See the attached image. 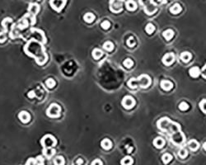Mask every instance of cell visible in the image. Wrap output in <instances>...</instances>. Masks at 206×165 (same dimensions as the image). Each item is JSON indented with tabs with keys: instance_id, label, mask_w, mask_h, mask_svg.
I'll list each match as a JSON object with an SVG mask.
<instances>
[{
	"instance_id": "obj_1",
	"label": "cell",
	"mask_w": 206,
	"mask_h": 165,
	"mask_svg": "<svg viewBox=\"0 0 206 165\" xmlns=\"http://www.w3.org/2000/svg\"><path fill=\"white\" fill-rule=\"evenodd\" d=\"M24 51L27 55L34 58L36 63L40 65L44 64L48 60V55L46 53L43 44L36 40L28 41L24 47Z\"/></svg>"
},
{
	"instance_id": "obj_2",
	"label": "cell",
	"mask_w": 206,
	"mask_h": 165,
	"mask_svg": "<svg viewBox=\"0 0 206 165\" xmlns=\"http://www.w3.org/2000/svg\"><path fill=\"white\" fill-rule=\"evenodd\" d=\"M128 86L130 88H137L138 87H140L142 88H147L149 87L151 84V78L149 75L147 74H142L137 78H130L128 81Z\"/></svg>"
},
{
	"instance_id": "obj_3",
	"label": "cell",
	"mask_w": 206,
	"mask_h": 165,
	"mask_svg": "<svg viewBox=\"0 0 206 165\" xmlns=\"http://www.w3.org/2000/svg\"><path fill=\"white\" fill-rule=\"evenodd\" d=\"M158 126L162 131H167L170 133H175L180 130V126L177 123L172 122L167 117L161 119L158 122Z\"/></svg>"
},
{
	"instance_id": "obj_4",
	"label": "cell",
	"mask_w": 206,
	"mask_h": 165,
	"mask_svg": "<svg viewBox=\"0 0 206 165\" xmlns=\"http://www.w3.org/2000/svg\"><path fill=\"white\" fill-rule=\"evenodd\" d=\"M139 3H140L141 5L143 6L144 12L148 15H152L157 11L156 7L151 0H139Z\"/></svg>"
},
{
	"instance_id": "obj_5",
	"label": "cell",
	"mask_w": 206,
	"mask_h": 165,
	"mask_svg": "<svg viewBox=\"0 0 206 165\" xmlns=\"http://www.w3.org/2000/svg\"><path fill=\"white\" fill-rule=\"evenodd\" d=\"M60 112H61V108H60V107H59L58 104H56V103H53V104H51L46 111L47 116H50V117H51V118L59 117V116H60Z\"/></svg>"
},
{
	"instance_id": "obj_6",
	"label": "cell",
	"mask_w": 206,
	"mask_h": 165,
	"mask_svg": "<svg viewBox=\"0 0 206 165\" xmlns=\"http://www.w3.org/2000/svg\"><path fill=\"white\" fill-rule=\"evenodd\" d=\"M41 143L44 148H53L56 144V139L51 134H47L41 139Z\"/></svg>"
},
{
	"instance_id": "obj_7",
	"label": "cell",
	"mask_w": 206,
	"mask_h": 165,
	"mask_svg": "<svg viewBox=\"0 0 206 165\" xmlns=\"http://www.w3.org/2000/svg\"><path fill=\"white\" fill-rule=\"evenodd\" d=\"M31 34L33 36V39L32 40H36V41L41 42L42 44L46 43V38L44 35L43 31H41V30H38V29H35V28H31Z\"/></svg>"
},
{
	"instance_id": "obj_8",
	"label": "cell",
	"mask_w": 206,
	"mask_h": 165,
	"mask_svg": "<svg viewBox=\"0 0 206 165\" xmlns=\"http://www.w3.org/2000/svg\"><path fill=\"white\" fill-rule=\"evenodd\" d=\"M171 142L176 145H180V144H183V142L185 141V135L183 134L182 132L177 131L175 133L171 134Z\"/></svg>"
},
{
	"instance_id": "obj_9",
	"label": "cell",
	"mask_w": 206,
	"mask_h": 165,
	"mask_svg": "<svg viewBox=\"0 0 206 165\" xmlns=\"http://www.w3.org/2000/svg\"><path fill=\"white\" fill-rule=\"evenodd\" d=\"M124 0H114L111 2L110 4V9L111 12L118 13L122 10V5H123Z\"/></svg>"
},
{
	"instance_id": "obj_10",
	"label": "cell",
	"mask_w": 206,
	"mask_h": 165,
	"mask_svg": "<svg viewBox=\"0 0 206 165\" xmlns=\"http://www.w3.org/2000/svg\"><path fill=\"white\" fill-rule=\"evenodd\" d=\"M50 3L53 9L57 12H60L66 4V0H50Z\"/></svg>"
},
{
	"instance_id": "obj_11",
	"label": "cell",
	"mask_w": 206,
	"mask_h": 165,
	"mask_svg": "<svg viewBox=\"0 0 206 165\" xmlns=\"http://www.w3.org/2000/svg\"><path fill=\"white\" fill-rule=\"evenodd\" d=\"M121 104L125 109H131L135 105V100L131 96H125L122 99Z\"/></svg>"
},
{
	"instance_id": "obj_12",
	"label": "cell",
	"mask_w": 206,
	"mask_h": 165,
	"mask_svg": "<svg viewBox=\"0 0 206 165\" xmlns=\"http://www.w3.org/2000/svg\"><path fill=\"white\" fill-rule=\"evenodd\" d=\"M174 61H175V55L173 53H167L162 58V63L167 66L171 65Z\"/></svg>"
},
{
	"instance_id": "obj_13",
	"label": "cell",
	"mask_w": 206,
	"mask_h": 165,
	"mask_svg": "<svg viewBox=\"0 0 206 165\" xmlns=\"http://www.w3.org/2000/svg\"><path fill=\"white\" fill-rule=\"evenodd\" d=\"M18 118H19V120L22 123H28L30 121L31 116H30V114L28 113L27 112L22 111V112H21L20 113L18 114Z\"/></svg>"
},
{
	"instance_id": "obj_14",
	"label": "cell",
	"mask_w": 206,
	"mask_h": 165,
	"mask_svg": "<svg viewBox=\"0 0 206 165\" xmlns=\"http://www.w3.org/2000/svg\"><path fill=\"white\" fill-rule=\"evenodd\" d=\"M39 11H40V7H39L38 4H36V3H31L29 5V8H28L29 14L35 17L38 13Z\"/></svg>"
},
{
	"instance_id": "obj_15",
	"label": "cell",
	"mask_w": 206,
	"mask_h": 165,
	"mask_svg": "<svg viewBox=\"0 0 206 165\" xmlns=\"http://www.w3.org/2000/svg\"><path fill=\"white\" fill-rule=\"evenodd\" d=\"M161 88H162L164 91H169L173 88V83L169 81V80H162L160 82Z\"/></svg>"
},
{
	"instance_id": "obj_16",
	"label": "cell",
	"mask_w": 206,
	"mask_h": 165,
	"mask_svg": "<svg viewBox=\"0 0 206 165\" xmlns=\"http://www.w3.org/2000/svg\"><path fill=\"white\" fill-rule=\"evenodd\" d=\"M55 154V150L54 148H44L43 149V155H45L47 159H50Z\"/></svg>"
},
{
	"instance_id": "obj_17",
	"label": "cell",
	"mask_w": 206,
	"mask_h": 165,
	"mask_svg": "<svg viewBox=\"0 0 206 165\" xmlns=\"http://www.w3.org/2000/svg\"><path fill=\"white\" fill-rule=\"evenodd\" d=\"M188 147L191 151H196L200 147V144L196 141V139H191L188 142Z\"/></svg>"
},
{
	"instance_id": "obj_18",
	"label": "cell",
	"mask_w": 206,
	"mask_h": 165,
	"mask_svg": "<svg viewBox=\"0 0 206 165\" xmlns=\"http://www.w3.org/2000/svg\"><path fill=\"white\" fill-rule=\"evenodd\" d=\"M165 140L162 137H157L156 139L153 140V145L156 148L158 149H161L164 146Z\"/></svg>"
},
{
	"instance_id": "obj_19",
	"label": "cell",
	"mask_w": 206,
	"mask_h": 165,
	"mask_svg": "<svg viewBox=\"0 0 206 165\" xmlns=\"http://www.w3.org/2000/svg\"><path fill=\"white\" fill-rule=\"evenodd\" d=\"M191 58H192V55H191V54L190 52L184 51L180 54V60L183 62H185V63H187V62L190 61L191 60Z\"/></svg>"
},
{
	"instance_id": "obj_20",
	"label": "cell",
	"mask_w": 206,
	"mask_h": 165,
	"mask_svg": "<svg viewBox=\"0 0 206 165\" xmlns=\"http://www.w3.org/2000/svg\"><path fill=\"white\" fill-rule=\"evenodd\" d=\"M101 145L105 150H109L112 147V143L109 139H104L101 142Z\"/></svg>"
},
{
	"instance_id": "obj_21",
	"label": "cell",
	"mask_w": 206,
	"mask_h": 165,
	"mask_svg": "<svg viewBox=\"0 0 206 165\" xmlns=\"http://www.w3.org/2000/svg\"><path fill=\"white\" fill-rule=\"evenodd\" d=\"M189 73H190L191 77L197 78L199 77V75L200 74V70L199 68L195 66V67L191 68V69L189 70Z\"/></svg>"
},
{
	"instance_id": "obj_22",
	"label": "cell",
	"mask_w": 206,
	"mask_h": 165,
	"mask_svg": "<svg viewBox=\"0 0 206 165\" xmlns=\"http://www.w3.org/2000/svg\"><path fill=\"white\" fill-rule=\"evenodd\" d=\"M125 6H126V8L129 11H134L137 8V4L133 0H128L125 3Z\"/></svg>"
},
{
	"instance_id": "obj_23",
	"label": "cell",
	"mask_w": 206,
	"mask_h": 165,
	"mask_svg": "<svg viewBox=\"0 0 206 165\" xmlns=\"http://www.w3.org/2000/svg\"><path fill=\"white\" fill-rule=\"evenodd\" d=\"M162 35H163V37L167 41H170V40L172 39V37L174 36V31H172V30H171V29H168L167 31H163Z\"/></svg>"
},
{
	"instance_id": "obj_24",
	"label": "cell",
	"mask_w": 206,
	"mask_h": 165,
	"mask_svg": "<svg viewBox=\"0 0 206 165\" xmlns=\"http://www.w3.org/2000/svg\"><path fill=\"white\" fill-rule=\"evenodd\" d=\"M181 11V7L179 3H175L170 8V12L172 14H178Z\"/></svg>"
},
{
	"instance_id": "obj_25",
	"label": "cell",
	"mask_w": 206,
	"mask_h": 165,
	"mask_svg": "<svg viewBox=\"0 0 206 165\" xmlns=\"http://www.w3.org/2000/svg\"><path fill=\"white\" fill-rule=\"evenodd\" d=\"M83 19H84V21H85L86 22L91 23V22H93L94 19H95V16L93 15V13H91V12H88V13H86V14L84 15Z\"/></svg>"
},
{
	"instance_id": "obj_26",
	"label": "cell",
	"mask_w": 206,
	"mask_h": 165,
	"mask_svg": "<svg viewBox=\"0 0 206 165\" xmlns=\"http://www.w3.org/2000/svg\"><path fill=\"white\" fill-rule=\"evenodd\" d=\"M121 165H132L133 164V159L129 156H126L124 159H122L120 162Z\"/></svg>"
},
{
	"instance_id": "obj_27",
	"label": "cell",
	"mask_w": 206,
	"mask_h": 165,
	"mask_svg": "<svg viewBox=\"0 0 206 165\" xmlns=\"http://www.w3.org/2000/svg\"><path fill=\"white\" fill-rule=\"evenodd\" d=\"M103 49L106 50V51H111L114 49V45L111 41H106L103 44Z\"/></svg>"
},
{
	"instance_id": "obj_28",
	"label": "cell",
	"mask_w": 206,
	"mask_h": 165,
	"mask_svg": "<svg viewBox=\"0 0 206 165\" xmlns=\"http://www.w3.org/2000/svg\"><path fill=\"white\" fill-rule=\"evenodd\" d=\"M103 52L99 49H94L93 51V57L95 60H98L102 56Z\"/></svg>"
},
{
	"instance_id": "obj_29",
	"label": "cell",
	"mask_w": 206,
	"mask_h": 165,
	"mask_svg": "<svg viewBox=\"0 0 206 165\" xmlns=\"http://www.w3.org/2000/svg\"><path fill=\"white\" fill-rule=\"evenodd\" d=\"M54 164L55 165H64V159L62 156H57L54 159Z\"/></svg>"
},
{
	"instance_id": "obj_30",
	"label": "cell",
	"mask_w": 206,
	"mask_h": 165,
	"mask_svg": "<svg viewBox=\"0 0 206 165\" xmlns=\"http://www.w3.org/2000/svg\"><path fill=\"white\" fill-rule=\"evenodd\" d=\"M171 159H172V156L170 154H167V153L164 154V155H162V162L164 163L165 164H168Z\"/></svg>"
},
{
	"instance_id": "obj_31",
	"label": "cell",
	"mask_w": 206,
	"mask_h": 165,
	"mask_svg": "<svg viewBox=\"0 0 206 165\" xmlns=\"http://www.w3.org/2000/svg\"><path fill=\"white\" fill-rule=\"evenodd\" d=\"M133 64H134V62H133V60H132L131 59H129V58L124 60L123 62V65L125 68H127V69H129V68L132 67Z\"/></svg>"
},
{
	"instance_id": "obj_32",
	"label": "cell",
	"mask_w": 206,
	"mask_h": 165,
	"mask_svg": "<svg viewBox=\"0 0 206 165\" xmlns=\"http://www.w3.org/2000/svg\"><path fill=\"white\" fill-rule=\"evenodd\" d=\"M145 31L148 34H152L155 31V26L152 23H149L145 27Z\"/></svg>"
},
{
	"instance_id": "obj_33",
	"label": "cell",
	"mask_w": 206,
	"mask_h": 165,
	"mask_svg": "<svg viewBox=\"0 0 206 165\" xmlns=\"http://www.w3.org/2000/svg\"><path fill=\"white\" fill-rule=\"evenodd\" d=\"M46 85L47 88H52L55 87V81L53 79V78H48L46 81Z\"/></svg>"
},
{
	"instance_id": "obj_34",
	"label": "cell",
	"mask_w": 206,
	"mask_h": 165,
	"mask_svg": "<svg viewBox=\"0 0 206 165\" xmlns=\"http://www.w3.org/2000/svg\"><path fill=\"white\" fill-rule=\"evenodd\" d=\"M187 155H188V152H187V150L184 149V148H181V149L178 151V155H179V157L181 158V159H185V157L187 156Z\"/></svg>"
},
{
	"instance_id": "obj_35",
	"label": "cell",
	"mask_w": 206,
	"mask_h": 165,
	"mask_svg": "<svg viewBox=\"0 0 206 165\" xmlns=\"http://www.w3.org/2000/svg\"><path fill=\"white\" fill-rule=\"evenodd\" d=\"M126 44H127L128 46L134 47V46H135V40H134V37H133V36H130L129 39L127 40V41H126Z\"/></svg>"
},
{
	"instance_id": "obj_36",
	"label": "cell",
	"mask_w": 206,
	"mask_h": 165,
	"mask_svg": "<svg viewBox=\"0 0 206 165\" xmlns=\"http://www.w3.org/2000/svg\"><path fill=\"white\" fill-rule=\"evenodd\" d=\"M200 107L201 111L206 114V99H203L200 103Z\"/></svg>"
},
{
	"instance_id": "obj_37",
	"label": "cell",
	"mask_w": 206,
	"mask_h": 165,
	"mask_svg": "<svg viewBox=\"0 0 206 165\" xmlns=\"http://www.w3.org/2000/svg\"><path fill=\"white\" fill-rule=\"evenodd\" d=\"M188 107H189L188 104L185 103V102H182V103H180L179 104V109L181 110V111H186L188 109Z\"/></svg>"
},
{
	"instance_id": "obj_38",
	"label": "cell",
	"mask_w": 206,
	"mask_h": 165,
	"mask_svg": "<svg viewBox=\"0 0 206 165\" xmlns=\"http://www.w3.org/2000/svg\"><path fill=\"white\" fill-rule=\"evenodd\" d=\"M101 26H102L103 29L107 30V29H109V27L111 26V23H110V21H104L102 22Z\"/></svg>"
},
{
	"instance_id": "obj_39",
	"label": "cell",
	"mask_w": 206,
	"mask_h": 165,
	"mask_svg": "<svg viewBox=\"0 0 206 165\" xmlns=\"http://www.w3.org/2000/svg\"><path fill=\"white\" fill-rule=\"evenodd\" d=\"M36 165H44V159L42 156H38L36 159Z\"/></svg>"
},
{
	"instance_id": "obj_40",
	"label": "cell",
	"mask_w": 206,
	"mask_h": 165,
	"mask_svg": "<svg viewBox=\"0 0 206 165\" xmlns=\"http://www.w3.org/2000/svg\"><path fill=\"white\" fill-rule=\"evenodd\" d=\"M7 39V36L5 35V33L3 32H0V43H3Z\"/></svg>"
},
{
	"instance_id": "obj_41",
	"label": "cell",
	"mask_w": 206,
	"mask_h": 165,
	"mask_svg": "<svg viewBox=\"0 0 206 165\" xmlns=\"http://www.w3.org/2000/svg\"><path fill=\"white\" fill-rule=\"evenodd\" d=\"M200 74L203 76L204 78H206V64L204 67L202 68V69H201L200 71Z\"/></svg>"
},
{
	"instance_id": "obj_42",
	"label": "cell",
	"mask_w": 206,
	"mask_h": 165,
	"mask_svg": "<svg viewBox=\"0 0 206 165\" xmlns=\"http://www.w3.org/2000/svg\"><path fill=\"white\" fill-rule=\"evenodd\" d=\"M26 165H36V159H28V161L26 162Z\"/></svg>"
},
{
	"instance_id": "obj_43",
	"label": "cell",
	"mask_w": 206,
	"mask_h": 165,
	"mask_svg": "<svg viewBox=\"0 0 206 165\" xmlns=\"http://www.w3.org/2000/svg\"><path fill=\"white\" fill-rule=\"evenodd\" d=\"M91 165H102V162L100 159H95L94 161H93Z\"/></svg>"
},
{
	"instance_id": "obj_44",
	"label": "cell",
	"mask_w": 206,
	"mask_h": 165,
	"mask_svg": "<svg viewBox=\"0 0 206 165\" xmlns=\"http://www.w3.org/2000/svg\"><path fill=\"white\" fill-rule=\"evenodd\" d=\"M36 97V93H35V91H31V92H29L28 93V98H33Z\"/></svg>"
},
{
	"instance_id": "obj_45",
	"label": "cell",
	"mask_w": 206,
	"mask_h": 165,
	"mask_svg": "<svg viewBox=\"0 0 206 165\" xmlns=\"http://www.w3.org/2000/svg\"><path fill=\"white\" fill-rule=\"evenodd\" d=\"M203 148H204V150L206 151V142L205 143H204V144H203Z\"/></svg>"
},
{
	"instance_id": "obj_46",
	"label": "cell",
	"mask_w": 206,
	"mask_h": 165,
	"mask_svg": "<svg viewBox=\"0 0 206 165\" xmlns=\"http://www.w3.org/2000/svg\"><path fill=\"white\" fill-rule=\"evenodd\" d=\"M110 1H111H111H114V0H110Z\"/></svg>"
}]
</instances>
